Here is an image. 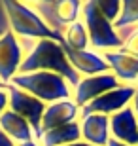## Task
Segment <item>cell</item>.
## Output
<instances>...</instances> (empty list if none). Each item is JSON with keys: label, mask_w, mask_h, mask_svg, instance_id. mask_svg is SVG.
<instances>
[{"label": "cell", "mask_w": 138, "mask_h": 146, "mask_svg": "<svg viewBox=\"0 0 138 146\" xmlns=\"http://www.w3.org/2000/svg\"><path fill=\"white\" fill-rule=\"evenodd\" d=\"M28 72H53V74H59L74 89L81 80L80 74L68 63L63 46L55 40H38L36 42V46L30 49V53L23 59L17 74H28Z\"/></svg>", "instance_id": "1"}, {"label": "cell", "mask_w": 138, "mask_h": 146, "mask_svg": "<svg viewBox=\"0 0 138 146\" xmlns=\"http://www.w3.org/2000/svg\"><path fill=\"white\" fill-rule=\"evenodd\" d=\"M11 86L23 89L25 93L40 99L46 104H53L57 101L70 99V86L63 76L53 72H28L15 74L11 78Z\"/></svg>", "instance_id": "2"}, {"label": "cell", "mask_w": 138, "mask_h": 146, "mask_svg": "<svg viewBox=\"0 0 138 146\" xmlns=\"http://www.w3.org/2000/svg\"><path fill=\"white\" fill-rule=\"evenodd\" d=\"M2 6H4L8 25L13 34L25 38H38V40H55L59 44H64V38L53 33L30 6L21 4V2H11V0H4Z\"/></svg>", "instance_id": "3"}, {"label": "cell", "mask_w": 138, "mask_h": 146, "mask_svg": "<svg viewBox=\"0 0 138 146\" xmlns=\"http://www.w3.org/2000/svg\"><path fill=\"white\" fill-rule=\"evenodd\" d=\"M81 15H83V25L89 34V44L95 49H104V51L121 49V36L117 34L114 25L98 11L95 0H87L81 4Z\"/></svg>", "instance_id": "4"}, {"label": "cell", "mask_w": 138, "mask_h": 146, "mask_svg": "<svg viewBox=\"0 0 138 146\" xmlns=\"http://www.w3.org/2000/svg\"><path fill=\"white\" fill-rule=\"evenodd\" d=\"M30 8L53 33L61 36L68 25L78 21V15L81 13L80 0H46V2H34L30 4Z\"/></svg>", "instance_id": "5"}, {"label": "cell", "mask_w": 138, "mask_h": 146, "mask_svg": "<svg viewBox=\"0 0 138 146\" xmlns=\"http://www.w3.org/2000/svg\"><path fill=\"white\" fill-rule=\"evenodd\" d=\"M8 108L15 112L17 116H21L30 125L34 131V139H40V125H42V118L46 112V103L10 84L8 86Z\"/></svg>", "instance_id": "6"}, {"label": "cell", "mask_w": 138, "mask_h": 146, "mask_svg": "<svg viewBox=\"0 0 138 146\" xmlns=\"http://www.w3.org/2000/svg\"><path fill=\"white\" fill-rule=\"evenodd\" d=\"M134 93H136V87L133 86H119L117 89H112V91L100 95L98 99L91 101L80 110V116H89V114H104V116H112V114L123 110L125 106H129V103L133 101Z\"/></svg>", "instance_id": "7"}, {"label": "cell", "mask_w": 138, "mask_h": 146, "mask_svg": "<svg viewBox=\"0 0 138 146\" xmlns=\"http://www.w3.org/2000/svg\"><path fill=\"white\" fill-rule=\"evenodd\" d=\"M121 86L119 80L112 72H104V74H96V76H85L81 78L80 84L76 86V106L78 108H83L87 103L98 99L100 95L112 91V89H117Z\"/></svg>", "instance_id": "8"}, {"label": "cell", "mask_w": 138, "mask_h": 146, "mask_svg": "<svg viewBox=\"0 0 138 146\" xmlns=\"http://www.w3.org/2000/svg\"><path fill=\"white\" fill-rule=\"evenodd\" d=\"M23 63L21 44L17 42V36L11 31H6L0 36V82H8L19 72Z\"/></svg>", "instance_id": "9"}, {"label": "cell", "mask_w": 138, "mask_h": 146, "mask_svg": "<svg viewBox=\"0 0 138 146\" xmlns=\"http://www.w3.org/2000/svg\"><path fill=\"white\" fill-rule=\"evenodd\" d=\"M110 135L121 144L138 146V118L133 106H125L110 116Z\"/></svg>", "instance_id": "10"}, {"label": "cell", "mask_w": 138, "mask_h": 146, "mask_svg": "<svg viewBox=\"0 0 138 146\" xmlns=\"http://www.w3.org/2000/svg\"><path fill=\"white\" fill-rule=\"evenodd\" d=\"M66 53V59L72 65L78 74H85V76H96V74H104L110 72V66L106 65V61L102 59V55L95 53V51H80V49H72L66 44H61Z\"/></svg>", "instance_id": "11"}, {"label": "cell", "mask_w": 138, "mask_h": 146, "mask_svg": "<svg viewBox=\"0 0 138 146\" xmlns=\"http://www.w3.org/2000/svg\"><path fill=\"white\" fill-rule=\"evenodd\" d=\"M78 116H80V108H78L76 103L70 101V99H66V101H57V103H53V104H48V106H46V112H44V118H42V125H40V139H42V135L48 133V131L76 121Z\"/></svg>", "instance_id": "12"}, {"label": "cell", "mask_w": 138, "mask_h": 146, "mask_svg": "<svg viewBox=\"0 0 138 146\" xmlns=\"http://www.w3.org/2000/svg\"><path fill=\"white\" fill-rule=\"evenodd\" d=\"M81 141L91 146H108L110 135V116L104 114H89L80 119Z\"/></svg>", "instance_id": "13"}, {"label": "cell", "mask_w": 138, "mask_h": 146, "mask_svg": "<svg viewBox=\"0 0 138 146\" xmlns=\"http://www.w3.org/2000/svg\"><path fill=\"white\" fill-rule=\"evenodd\" d=\"M102 59L106 61V65L110 66L112 74L119 80V84L121 82L138 80V59L136 57L125 53L121 49H114V51H104Z\"/></svg>", "instance_id": "14"}, {"label": "cell", "mask_w": 138, "mask_h": 146, "mask_svg": "<svg viewBox=\"0 0 138 146\" xmlns=\"http://www.w3.org/2000/svg\"><path fill=\"white\" fill-rule=\"evenodd\" d=\"M0 131L6 137H10L15 144H21V142H27V141H34V131H32V127L21 116L11 112L10 108L0 114Z\"/></svg>", "instance_id": "15"}, {"label": "cell", "mask_w": 138, "mask_h": 146, "mask_svg": "<svg viewBox=\"0 0 138 146\" xmlns=\"http://www.w3.org/2000/svg\"><path fill=\"white\" fill-rule=\"evenodd\" d=\"M78 141H81L80 121H72V123L61 125L57 129L44 133L42 139H40V146H66Z\"/></svg>", "instance_id": "16"}, {"label": "cell", "mask_w": 138, "mask_h": 146, "mask_svg": "<svg viewBox=\"0 0 138 146\" xmlns=\"http://www.w3.org/2000/svg\"><path fill=\"white\" fill-rule=\"evenodd\" d=\"M63 38H64V44H66L68 48H72V49H80V51H83V49H87V46H89V34H87V29H85V25L80 23V21L68 25L66 31L63 33Z\"/></svg>", "instance_id": "17"}, {"label": "cell", "mask_w": 138, "mask_h": 146, "mask_svg": "<svg viewBox=\"0 0 138 146\" xmlns=\"http://www.w3.org/2000/svg\"><path fill=\"white\" fill-rule=\"evenodd\" d=\"M138 23V0H123L121 2V13L114 23L116 31H125Z\"/></svg>", "instance_id": "18"}, {"label": "cell", "mask_w": 138, "mask_h": 146, "mask_svg": "<svg viewBox=\"0 0 138 146\" xmlns=\"http://www.w3.org/2000/svg\"><path fill=\"white\" fill-rule=\"evenodd\" d=\"M95 2H96L98 11L114 25L116 19L119 17V13H121V2L119 0H95Z\"/></svg>", "instance_id": "19"}, {"label": "cell", "mask_w": 138, "mask_h": 146, "mask_svg": "<svg viewBox=\"0 0 138 146\" xmlns=\"http://www.w3.org/2000/svg\"><path fill=\"white\" fill-rule=\"evenodd\" d=\"M121 40H123L121 51H125V53L133 55V57L138 59V27L129 29V33L125 36H121Z\"/></svg>", "instance_id": "20"}, {"label": "cell", "mask_w": 138, "mask_h": 146, "mask_svg": "<svg viewBox=\"0 0 138 146\" xmlns=\"http://www.w3.org/2000/svg\"><path fill=\"white\" fill-rule=\"evenodd\" d=\"M8 110V89H0V114Z\"/></svg>", "instance_id": "21"}, {"label": "cell", "mask_w": 138, "mask_h": 146, "mask_svg": "<svg viewBox=\"0 0 138 146\" xmlns=\"http://www.w3.org/2000/svg\"><path fill=\"white\" fill-rule=\"evenodd\" d=\"M0 146H17V144H15L13 141H11L10 137H6L4 133L0 131Z\"/></svg>", "instance_id": "22"}, {"label": "cell", "mask_w": 138, "mask_h": 146, "mask_svg": "<svg viewBox=\"0 0 138 146\" xmlns=\"http://www.w3.org/2000/svg\"><path fill=\"white\" fill-rule=\"evenodd\" d=\"M2 11H4V6H2V2H0V27L4 29V31H8V29H6V25H8V17H2Z\"/></svg>", "instance_id": "23"}, {"label": "cell", "mask_w": 138, "mask_h": 146, "mask_svg": "<svg viewBox=\"0 0 138 146\" xmlns=\"http://www.w3.org/2000/svg\"><path fill=\"white\" fill-rule=\"evenodd\" d=\"M133 110H134V114H136V118H138V87H136V93H134V97H133Z\"/></svg>", "instance_id": "24"}, {"label": "cell", "mask_w": 138, "mask_h": 146, "mask_svg": "<svg viewBox=\"0 0 138 146\" xmlns=\"http://www.w3.org/2000/svg\"><path fill=\"white\" fill-rule=\"evenodd\" d=\"M17 146H40L36 141H27V142H21V144H17Z\"/></svg>", "instance_id": "25"}, {"label": "cell", "mask_w": 138, "mask_h": 146, "mask_svg": "<svg viewBox=\"0 0 138 146\" xmlns=\"http://www.w3.org/2000/svg\"><path fill=\"white\" fill-rule=\"evenodd\" d=\"M66 146H91V144H87L83 141H78V142H72V144H66Z\"/></svg>", "instance_id": "26"}, {"label": "cell", "mask_w": 138, "mask_h": 146, "mask_svg": "<svg viewBox=\"0 0 138 146\" xmlns=\"http://www.w3.org/2000/svg\"><path fill=\"white\" fill-rule=\"evenodd\" d=\"M108 146H127V144H121V142H117V141H114V139H110Z\"/></svg>", "instance_id": "27"}, {"label": "cell", "mask_w": 138, "mask_h": 146, "mask_svg": "<svg viewBox=\"0 0 138 146\" xmlns=\"http://www.w3.org/2000/svg\"><path fill=\"white\" fill-rule=\"evenodd\" d=\"M8 86H10V84H4V82H0V89H8Z\"/></svg>", "instance_id": "28"}, {"label": "cell", "mask_w": 138, "mask_h": 146, "mask_svg": "<svg viewBox=\"0 0 138 146\" xmlns=\"http://www.w3.org/2000/svg\"><path fill=\"white\" fill-rule=\"evenodd\" d=\"M0 33H2V31H0ZM0 36H2V34H0Z\"/></svg>", "instance_id": "29"}]
</instances>
